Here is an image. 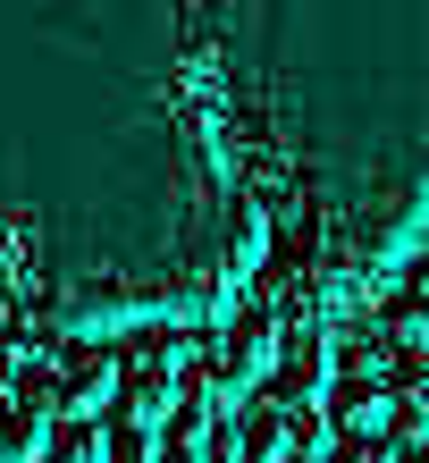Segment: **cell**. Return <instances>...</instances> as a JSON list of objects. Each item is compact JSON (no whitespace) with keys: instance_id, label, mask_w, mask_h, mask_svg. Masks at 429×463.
<instances>
[{"instance_id":"5b68a950","label":"cell","mask_w":429,"mask_h":463,"mask_svg":"<svg viewBox=\"0 0 429 463\" xmlns=\"http://www.w3.org/2000/svg\"><path fill=\"white\" fill-rule=\"evenodd\" d=\"M261 354H270V312H245V320L228 329L219 363H210V379H219V388H245V379L261 371Z\"/></svg>"},{"instance_id":"9c48e42d","label":"cell","mask_w":429,"mask_h":463,"mask_svg":"<svg viewBox=\"0 0 429 463\" xmlns=\"http://www.w3.org/2000/svg\"><path fill=\"white\" fill-rule=\"evenodd\" d=\"M42 455H51V463H101V455H110V439H101L93 421H68V430H60V439H51Z\"/></svg>"},{"instance_id":"ba28073f","label":"cell","mask_w":429,"mask_h":463,"mask_svg":"<svg viewBox=\"0 0 429 463\" xmlns=\"http://www.w3.org/2000/svg\"><path fill=\"white\" fill-rule=\"evenodd\" d=\"M34 455H42V421L0 404V463H34Z\"/></svg>"},{"instance_id":"8992f818","label":"cell","mask_w":429,"mask_h":463,"mask_svg":"<svg viewBox=\"0 0 429 463\" xmlns=\"http://www.w3.org/2000/svg\"><path fill=\"white\" fill-rule=\"evenodd\" d=\"M320 379H329V363H320V337L294 329L286 354H278V396L294 404V413H312V388H320Z\"/></svg>"},{"instance_id":"30bf717a","label":"cell","mask_w":429,"mask_h":463,"mask_svg":"<svg viewBox=\"0 0 429 463\" xmlns=\"http://www.w3.org/2000/svg\"><path fill=\"white\" fill-rule=\"evenodd\" d=\"M387 396H405V404H413V421H429V345L413 354V363H396V379H387Z\"/></svg>"},{"instance_id":"4fadbf2b","label":"cell","mask_w":429,"mask_h":463,"mask_svg":"<svg viewBox=\"0 0 429 463\" xmlns=\"http://www.w3.org/2000/svg\"><path fill=\"white\" fill-rule=\"evenodd\" d=\"M396 463H429V421L405 430V447H396Z\"/></svg>"},{"instance_id":"7a4b0ae2","label":"cell","mask_w":429,"mask_h":463,"mask_svg":"<svg viewBox=\"0 0 429 463\" xmlns=\"http://www.w3.org/2000/svg\"><path fill=\"white\" fill-rule=\"evenodd\" d=\"M169 354H177V345H152L144 363H126V396H118V421H126V430H160V421L177 413L185 388H177V363H169Z\"/></svg>"},{"instance_id":"8fae6325","label":"cell","mask_w":429,"mask_h":463,"mask_svg":"<svg viewBox=\"0 0 429 463\" xmlns=\"http://www.w3.org/2000/svg\"><path fill=\"white\" fill-rule=\"evenodd\" d=\"M110 463H160V439H152V430L110 421Z\"/></svg>"},{"instance_id":"277c9868","label":"cell","mask_w":429,"mask_h":463,"mask_svg":"<svg viewBox=\"0 0 429 463\" xmlns=\"http://www.w3.org/2000/svg\"><path fill=\"white\" fill-rule=\"evenodd\" d=\"M160 430H169V439H160V463H210V396L202 388H185Z\"/></svg>"},{"instance_id":"52a82bcc","label":"cell","mask_w":429,"mask_h":463,"mask_svg":"<svg viewBox=\"0 0 429 463\" xmlns=\"http://www.w3.org/2000/svg\"><path fill=\"white\" fill-rule=\"evenodd\" d=\"M387 337H396V345H413V354L429 345V269H421V279L387 304Z\"/></svg>"},{"instance_id":"5bb4252c","label":"cell","mask_w":429,"mask_h":463,"mask_svg":"<svg viewBox=\"0 0 429 463\" xmlns=\"http://www.w3.org/2000/svg\"><path fill=\"white\" fill-rule=\"evenodd\" d=\"M286 463H312V455H286Z\"/></svg>"},{"instance_id":"7c38bea8","label":"cell","mask_w":429,"mask_h":463,"mask_svg":"<svg viewBox=\"0 0 429 463\" xmlns=\"http://www.w3.org/2000/svg\"><path fill=\"white\" fill-rule=\"evenodd\" d=\"M329 463H396V439H337Z\"/></svg>"},{"instance_id":"3957f363","label":"cell","mask_w":429,"mask_h":463,"mask_svg":"<svg viewBox=\"0 0 429 463\" xmlns=\"http://www.w3.org/2000/svg\"><path fill=\"white\" fill-rule=\"evenodd\" d=\"M387 413H396L387 379H354V371H337V388H329V430H345V439H379Z\"/></svg>"},{"instance_id":"6da1fadb","label":"cell","mask_w":429,"mask_h":463,"mask_svg":"<svg viewBox=\"0 0 429 463\" xmlns=\"http://www.w3.org/2000/svg\"><path fill=\"white\" fill-rule=\"evenodd\" d=\"M101 388H110V354L101 345H68V354H42V363H25L17 379V413H85V404H101Z\"/></svg>"}]
</instances>
